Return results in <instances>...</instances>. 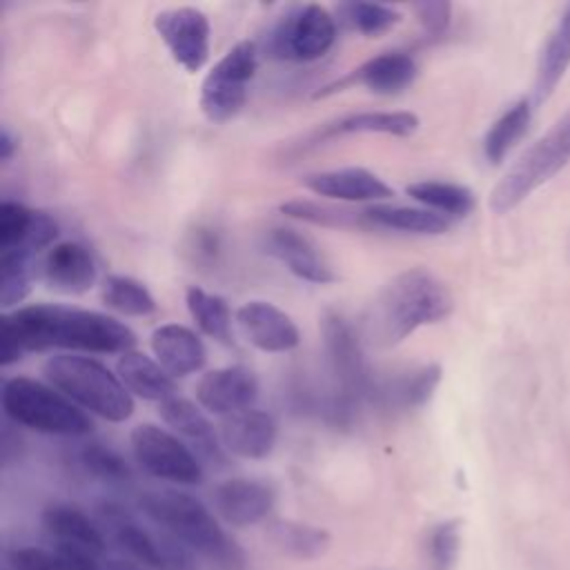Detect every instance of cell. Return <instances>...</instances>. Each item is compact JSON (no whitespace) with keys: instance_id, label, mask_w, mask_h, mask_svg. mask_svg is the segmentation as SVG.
Returning a JSON list of instances; mask_svg holds the SVG:
<instances>
[{"instance_id":"1","label":"cell","mask_w":570,"mask_h":570,"mask_svg":"<svg viewBox=\"0 0 570 570\" xmlns=\"http://www.w3.org/2000/svg\"><path fill=\"white\" fill-rule=\"evenodd\" d=\"M136 334L118 318L56 303L24 305L2 312L0 365L18 363L27 352L69 350L91 354H125L134 350Z\"/></svg>"},{"instance_id":"26","label":"cell","mask_w":570,"mask_h":570,"mask_svg":"<svg viewBox=\"0 0 570 570\" xmlns=\"http://www.w3.org/2000/svg\"><path fill=\"white\" fill-rule=\"evenodd\" d=\"M367 225L405 232V234H421V236H439L445 234L452 225V218L432 212L428 207H407V205H374L363 209Z\"/></svg>"},{"instance_id":"32","label":"cell","mask_w":570,"mask_h":570,"mask_svg":"<svg viewBox=\"0 0 570 570\" xmlns=\"http://www.w3.org/2000/svg\"><path fill=\"white\" fill-rule=\"evenodd\" d=\"M102 303L122 316H151L156 298L145 283L125 274H109L100 285Z\"/></svg>"},{"instance_id":"31","label":"cell","mask_w":570,"mask_h":570,"mask_svg":"<svg viewBox=\"0 0 570 570\" xmlns=\"http://www.w3.org/2000/svg\"><path fill=\"white\" fill-rule=\"evenodd\" d=\"M421 120L414 111H358L341 118L332 134H387L407 138L419 129Z\"/></svg>"},{"instance_id":"33","label":"cell","mask_w":570,"mask_h":570,"mask_svg":"<svg viewBox=\"0 0 570 570\" xmlns=\"http://www.w3.org/2000/svg\"><path fill=\"white\" fill-rule=\"evenodd\" d=\"M441 383V365L428 363L419 370L407 372L405 376L394 379L385 390H381V396L401 407V410H416L423 407L436 392Z\"/></svg>"},{"instance_id":"12","label":"cell","mask_w":570,"mask_h":570,"mask_svg":"<svg viewBox=\"0 0 570 570\" xmlns=\"http://www.w3.org/2000/svg\"><path fill=\"white\" fill-rule=\"evenodd\" d=\"M154 31L176 65L187 73L200 71L209 60V18L196 7H171L154 16Z\"/></svg>"},{"instance_id":"23","label":"cell","mask_w":570,"mask_h":570,"mask_svg":"<svg viewBox=\"0 0 570 570\" xmlns=\"http://www.w3.org/2000/svg\"><path fill=\"white\" fill-rule=\"evenodd\" d=\"M149 345H151L154 358L174 379H183L203 370L207 361V350L203 338L194 330L178 323H165L156 327L151 332Z\"/></svg>"},{"instance_id":"43","label":"cell","mask_w":570,"mask_h":570,"mask_svg":"<svg viewBox=\"0 0 570 570\" xmlns=\"http://www.w3.org/2000/svg\"><path fill=\"white\" fill-rule=\"evenodd\" d=\"M102 570H145L140 566H136L134 561H127V559H107Z\"/></svg>"},{"instance_id":"29","label":"cell","mask_w":570,"mask_h":570,"mask_svg":"<svg viewBox=\"0 0 570 570\" xmlns=\"http://www.w3.org/2000/svg\"><path fill=\"white\" fill-rule=\"evenodd\" d=\"M185 303L191 321L205 336L225 345L232 343V309L223 296L191 285L185 292Z\"/></svg>"},{"instance_id":"28","label":"cell","mask_w":570,"mask_h":570,"mask_svg":"<svg viewBox=\"0 0 570 570\" xmlns=\"http://www.w3.org/2000/svg\"><path fill=\"white\" fill-rule=\"evenodd\" d=\"M407 196L423 207L439 212L448 218H465L476 207V196L470 187L445 180H416L405 187Z\"/></svg>"},{"instance_id":"16","label":"cell","mask_w":570,"mask_h":570,"mask_svg":"<svg viewBox=\"0 0 570 570\" xmlns=\"http://www.w3.org/2000/svg\"><path fill=\"white\" fill-rule=\"evenodd\" d=\"M58 234L60 227L51 214L16 200L0 203V252L20 249L38 256L56 245Z\"/></svg>"},{"instance_id":"14","label":"cell","mask_w":570,"mask_h":570,"mask_svg":"<svg viewBox=\"0 0 570 570\" xmlns=\"http://www.w3.org/2000/svg\"><path fill=\"white\" fill-rule=\"evenodd\" d=\"M263 249L281 261L296 278L314 283V285H327L338 278L325 254L318 249V245L292 229V227H272L263 236Z\"/></svg>"},{"instance_id":"8","label":"cell","mask_w":570,"mask_h":570,"mask_svg":"<svg viewBox=\"0 0 570 570\" xmlns=\"http://www.w3.org/2000/svg\"><path fill=\"white\" fill-rule=\"evenodd\" d=\"M258 67V49L252 40L236 42L203 78L198 107L209 122H227L247 102V89Z\"/></svg>"},{"instance_id":"6","label":"cell","mask_w":570,"mask_h":570,"mask_svg":"<svg viewBox=\"0 0 570 570\" xmlns=\"http://www.w3.org/2000/svg\"><path fill=\"white\" fill-rule=\"evenodd\" d=\"M570 160V109L546 136L530 145L521 158L503 174L490 194V209L508 214L521 205L534 189L559 174Z\"/></svg>"},{"instance_id":"22","label":"cell","mask_w":570,"mask_h":570,"mask_svg":"<svg viewBox=\"0 0 570 570\" xmlns=\"http://www.w3.org/2000/svg\"><path fill=\"white\" fill-rule=\"evenodd\" d=\"M40 519L56 546L76 548L94 557H100L107 548V537L98 521L89 519V514L73 503H49Z\"/></svg>"},{"instance_id":"35","label":"cell","mask_w":570,"mask_h":570,"mask_svg":"<svg viewBox=\"0 0 570 570\" xmlns=\"http://www.w3.org/2000/svg\"><path fill=\"white\" fill-rule=\"evenodd\" d=\"M272 539L278 548L298 559H316L330 546V534L323 528L283 519L272 523Z\"/></svg>"},{"instance_id":"3","label":"cell","mask_w":570,"mask_h":570,"mask_svg":"<svg viewBox=\"0 0 570 570\" xmlns=\"http://www.w3.org/2000/svg\"><path fill=\"white\" fill-rule=\"evenodd\" d=\"M454 298L448 285L425 267L396 274L376 296L370 314V334L381 345H396L423 325L448 318Z\"/></svg>"},{"instance_id":"25","label":"cell","mask_w":570,"mask_h":570,"mask_svg":"<svg viewBox=\"0 0 570 570\" xmlns=\"http://www.w3.org/2000/svg\"><path fill=\"white\" fill-rule=\"evenodd\" d=\"M116 374L129 394L142 401H156L160 405L176 392L174 376L167 374L154 356H147L138 350H129L118 356Z\"/></svg>"},{"instance_id":"15","label":"cell","mask_w":570,"mask_h":570,"mask_svg":"<svg viewBox=\"0 0 570 570\" xmlns=\"http://www.w3.org/2000/svg\"><path fill=\"white\" fill-rule=\"evenodd\" d=\"M158 414L167 423V428L191 448L200 463L205 461L212 465H225L227 450L223 448L218 432L214 430L200 405L174 394L158 405Z\"/></svg>"},{"instance_id":"39","label":"cell","mask_w":570,"mask_h":570,"mask_svg":"<svg viewBox=\"0 0 570 570\" xmlns=\"http://www.w3.org/2000/svg\"><path fill=\"white\" fill-rule=\"evenodd\" d=\"M428 548H430V559L434 570H452L459 557V548H461V525L456 519H448L441 521L432 528L430 539H428Z\"/></svg>"},{"instance_id":"21","label":"cell","mask_w":570,"mask_h":570,"mask_svg":"<svg viewBox=\"0 0 570 570\" xmlns=\"http://www.w3.org/2000/svg\"><path fill=\"white\" fill-rule=\"evenodd\" d=\"M303 185L316 196L343 203H376L394 196V189L365 167H341L307 174Z\"/></svg>"},{"instance_id":"5","label":"cell","mask_w":570,"mask_h":570,"mask_svg":"<svg viewBox=\"0 0 570 570\" xmlns=\"http://www.w3.org/2000/svg\"><path fill=\"white\" fill-rule=\"evenodd\" d=\"M2 410L13 425L51 436H87L94 430L89 414L53 385L11 376L2 383Z\"/></svg>"},{"instance_id":"17","label":"cell","mask_w":570,"mask_h":570,"mask_svg":"<svg viewBox=\"0 0 570 570\" xmlns=\"http://www.w3.org/2000/svg\"><path fill=\"white\" fill-rule=\"evenodd\" d=\"M236 323L243 336L261 352L285 354L298 347L301 332L296 323L269 301H247L236 309Z\"/></svg>"},{"instance_id":"20","label":"cell","mask_w":570,"mask_h":570,"mask_svg":"<svg viewBox=\"0 0 570 570\" xmlns=\"http://www.w3.org/2000/svg\"><path fill=\"white\" fill-rule=\"evenodd\" d=\"M218 436L223 448L240 459H265L272 454L278 436V425L265 410H243L220 421Z\"/></svg>"},{"instance_id":"4","label":"cell","mask_w":570,"mask_h":570,"mask_svg":"<svg viewBox=\"0 0 570 570\" xmlns=\"http://www.w3.org/2000/svg\"><path fill=\"white\" fill-rule=\"evenodd\" d=\"M42 374L49 385L71 399L78 407L111 423H122L134 414V396L118 374L91 356L53 354L45 361Z\"/></svg>"},{"instance_id":"18","label":"cell","mask_w":570,"mask_h":570,"mask_svg":"<svg viewBox=\"0 0 570 570\" xmlns=\"http://www.w3.org/2000/svg\"><path fill=\"white\" fill-rule=\"evenodd\" d=\"M214 508L223 521L236 528L263 521L276 501L274 488L258 479L234 476L220 481L212 492Z\"/></svg>"},{"instance_id":"11","label":"cell","mask_w":570,"mask_h":570,"mask_svg":"<svg viewBox=\"0 0 570 570\" xmlns=\"http://www.w3.org/2000/svg\"><path fill=\"white\" fill-rule=\"evenodd\" d=\"M321 332L330 367L341 385V396L352 403L376 392L370 363L354 325L338 312H325L321 318Z\"/></svg>"},{"instance_id":"42","label":"cell","mask_w":570,"mask_h":570,"mask_svg":"<svg viewBox=\"0 0 570 570\" xmlns=\"http://www.w3.org/2000/svg\"><path fill=\"white\" fill-rule=\"evenodd\" d=\"M16 149H18L16 136L11 134L9 127H2V129H0V158H2V163H7V160L13 156Z\"/></svg>"},{"instance_id":"37","label":"cell","mask_w":570,"mask_h":570,"mask_svg":"<svg viewBox=\"0 0 570 570\" xmlns=\"http://www.w3.org/2000/svg\"><path fill=\"white\" fill-rule=\"evenodd\" d=\"M278 212L296 218V220H305L312 225H321V227H356V225H367L363 212H350V209H341V207H332L318 200H305V198H292L278 205Z\"/></svg>"},{"instance_id":"13","label":"cell","mask_w":570,"mask_h":570,"mask_svg":"<svg viewBox=\"0 0 570 570\" xmlns=\"http://www.w3.org/2000/svg\"><path fill=\"white\" fill-rule=\"evenodd\" d=\"M258 399V379L245 365H227L209 370L196 385L198 405L218 416H229L254 407Z\"/></svg>"},{"instance_id":"38","label":"cell","mask_w":570,"mask_h":570,"mask_svg":"<svg viewBox=\"0 0 570 570\" xmlns=\"http://www.w3.org/2000/svg\"><path fill=\"white\" fill-rule=\"evenodd\" d=\"M338 16L343 24L370 38L390 31L401 20L396 9L379 2H343L338 4Z\"/></svg>"},{"instance_id":"30","label":"cell","mask_w":570,"mask_h":570,"mask_svg":"<svg viewBox=\"0 0 570 570\" xmlns=\"http://www.w3.org/2000/svg\"><path fill=\"white\" fill-rule=\"evenodd\" d=\"M532 118V107L528 100H519L510 105L488 129L483 138V156L490 165H499L517 140L525 134Z\"/></svg>"},{"instance_id":"24","label":"cell","mask_w":570,"mask_h":570,"mask_svg":"<svg viewBox=\"0 0 570 570\" xmlns=\"http://www.w3.org/2000/svg\"><path fill=\"white\" fill-rule=\"evenodd\" d=\"M419 73V67L410 53L403 51H385L361 67H356L345 80L336 82V87H345L350 82L361 85L379 96H394L407 89Z\"/></svg>"},{"instance_id":"19","label":"cell","mask_w":570,"mask_h":570,"mask_svg":"<svg viewBox=\"0 0 570 570\" xmlns=\"http://www.w3.org/2000/svg\"><path fill=\"white\" fill-rule=\"evenodd\" d=\"M40 276L49 289L67 296L85 294L98 278V267L91 252L78 240L56 243L40 263Z\"/></svg>"},{"instance_id":"10","label":"cell","mask_w":570,"mask_h":570,"mask_svg":"<svg viewBox=\"0 0 570 570\" xmlns=\"http://www.w3.org/2000/svg\"><path fill=\"white\" fill-rule=\"evenodd\" d=\"M129 443L134 459L147 474L176 485H198L203 481L200 459L174 432L140 423L131 430Z\"/></svg>"},{"instance_id":"41","label":"cell","mask_w":570,"mask_h":570,"mask_svg":"<svg viewBox=\"0 0 570 570\" xmlns=\"http://www.w3.org/2000/svg\"><path fill=\"white\" fill-rule=\"evenodd\" d=\"M412 11L416 13L421 27L430 33V36H441L448 27H450V18H452V4L445 0H423V2H414Z\"/></svg>"},{"instance_id":"36","label":"cell","mask_w":570,"mask_h":570,"mask_svg":"<svg viewBox=\"0 0 570 570\" xmlns=\"http://www.w3.org/2000/svg\"><path fill=\"white\" fill-rule=\"evenodd\" d=\"M78 465L85 474L91 479L105 483V485H127L131 481V470L127 461L111 448L89 441L85 443L78 454Z\"/></svg>"},{"instance_id":"40","label":"cell","mask_w":570,"mask_h":570,"mask_svg":"<svg viewBox=\"0 0 570 570\" xmlns=\"http://www.w3.org/2000/svg\"><path fill=\"white\" fill-rule=\"evenodd\" d=\"M9 570H67V563L58 550L45 548H16L7 554Z\"/></svg>"},{"instance_id":"9","label":"cell","mask_w":570,"mask_h":570,"mask_svg":"<svg viewBox=\"0 0 570 570\" xmlns=\"http://www.w3.org/2000/svg\"><path fill=\"white\" fill-rule=\"evenodd\" d=\"M336 40V18L321 4L287 9L267 33V51L278 60L312 62L323 58Z\"/></svg>"},{"instance_id":"2","label":"cell","mask_w":570,"mask_h":570,"mask_svg":"<svg viewBox=\"0 0 570 570\" xmlns=\"http://www.w3.org/2000/svg\"><path fill=\"white\" fill-rule=\"evenodd\" d=\"M140 510L160 530L178 539L212 570H247L243 548L225 532L212 510L183 490H147L138 499Z\"/></svg>"},{"instance_id":"27","label":"cell","mask_w":570,"mask_h":570,"mask_svg":"<svg viewBox=\"0 0 570 570\" xmlns=\"http://www.w3.org/2000/svg\"><path fill=\"white\" fill-rule=\"evenodd\" d=\"M568 67H570V4L563 9L557 27L552 29V33L548 36L541 49L537 78H534L537 102H543L554 91V87L559 85Z\"/></svg>"},{"instance_id":"34","label":"cell","mask_w":570,"mask_h":570,"mask_svg":"<svg viewBox=\"0 0 570 570\" xmlns=\"http://www.w3.org/2000/svg\"><path fill=\"white\" fill-rule=\"evenodd\" d=\"M33 254L13 249L0 252V307L13 312L29 296L33 283Z\"/></svg>"},{"instance_id":"7","label":"cell","mask_w":570,"mask_h":570,"mask_svg":"<svg viewBox=\"0 0 570 570\" xmlns=\"http://www.w3.org/2000/svg\"><path fill=\"white\" fill-rule=\"evenodd\" d=\"M96 521L105 537L111 539L125 554L154 570H198V559L178 539L165 530L145 528L127 508L116 501L96 505Z\"/></svg>"}]
</instances>
